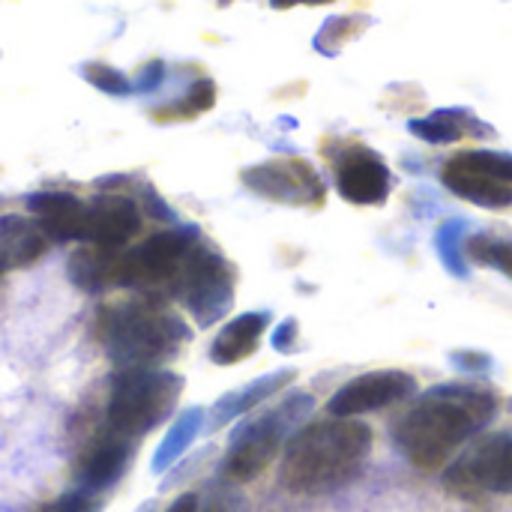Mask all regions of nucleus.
<instances>
[{
	"label": "nucleus",
	"instance_id": "obj_2",
	"mask_svg": "<svg viewBox=\"0 0 512 512\" xmlns=\"http://www.w3.org/2000/svg\"><path fill=\"white\" fill-rule=\"evenodd\" d=\"M372 432L357 420H324L297 432L282 459V486L294 495H327L363 468Z\"/></svg>",
	"mask_w": 512,
	"mask_h": 512
},
{
	"label": "nucleus",
	"instance_id": "obj_7",
	"mask_svg": "<svg viewBox=\"0 0 512 512\" xmlns=\"http://www.w3.org/2000/svg\"><path fill=\"white\" fill-rule=\"evenodd\" d=\"M447 486L459 492H512V432H501L477 444L447 471Z\"/></svg>",
	"mask_w": 512,
	"mask_h": 512
},
{
	"label": "nucleus",
	"instance_id": "obj_17",
	"mask_svg": "<svg viewBox=\"0 0 512 512\" xmlns=\"http://www.w3.org/2000/svg\"><path fill=\"white\" fill-rule=\"evenodd\" d=\"M129 462V447L123 441H102L90 450V456L81 465V486L84 492H102L111 483H117V477L123 474Z\"/></svg>",
	"mask_w": 512,
	"mask_h": 512
},
{
	"label": "nucleus",
	"instance_id": "obj_10",
	"mask_svg": "<svg viewBox=\"0 0 512 512\" xmlns=\"http://www.w3.org/2000/svg\"><path fill=\"white\" fill-rule=\"evenodd\" d=\"M417 393V381L408 372L399 369H384V372H369L354 381H348L327 405L333 417L354 420L360 414L381 411L387 405H399Z\"/></svg>",
	"mask_w": 512,
	"mask_h": 512
},
{
	"label": "nucleus",
	"instance_id": "obj_14",
	"mask_svg": "<svg viewBox=\"0 0 512 512\" xmlns=\"http://www.w3.org/2000/svg\"><path fill=\"white\" fill-rule=\"evenodd\" d=\"M441 177H444L450 192H456L459 198H465L471 204H480V207H489V210H501V207L512 204L510 183H501V180H495V177H489V174H483L477 168H468L456 156L447 162Z\"/></svg>",
	"mask_w": 512,
	"mask_h": 512
},
{
	"label": "nucleus",
	"instance_id": "obj_31",
	"mask_svg": "<svg viewBox=\"0 0 512 512\" xmlns=\"http://www.w3.org/2000/svg\"><path fill=\"white\" fill-rule=\"evenodd\" d=\"M219 3H231V0H219Z\"/></svg>",
	"mask_w": 512,
	"mask_h": 512
},
{
	"label": "nucleus",
	"instance_id": "obj_22",
	"mask_svg": "<svg viewBox=\"0 0 512 512\" xmlns=\"http://www.w3.org/2000/svg\"><path fill=\"white\" fill-rule=\"evenodd\" d=\"M366 24H369V18H363V15L330 18V21L318 30V36H315V48L324 51V54H336V51H339L348 39H354Z\"/></svg>",
	"mask_w": 512,
	"mask_h": 512
},
{
	"label": "nucleus",
	"instance_id": "obj_19",
	"mask_svg": "<svg viewBox=\"0 0 512 512\" xmlns=\"http://www.w3.org/2000/svg\"><path fill=\"white\" fill-rule=\"evenodd\" d=\"M201 423H204V414L198 408H192V411H186V414L177 417V423L171 426V432L165 435V441L159 444V450L153 456V471L156 474H162L165 468H171L189 450V444L201 432Z\"/></svg>",
	"mask_w": 512,
	"mask_h": 512
},
{
	"label": "nucleus",
	"instance_id": "obj_20",
	"mask_svg": "<svg viewBox=\"0 0 512 512\" xmlns=\"http://www.w3.org/2000/svg\"><path fill=\"white\" fill-rule=\"evenodd\" d=\"M291 375H276V378H264V381H255L252 387H246V390H240V393H231V396H225L219 405H216V414H213V420H216V426H222V423H228V420H234L237 414H246L249 408H255L258 402H264L276 387H279V381H288Z\"/></svg>",
	"mask_w": 512,
	"mask_h": 512
},
{
	"label": "nucleus",
	"instance_id": "obj_23",
	"mask_svg": "<svg viewBox=\"0 0 512 512\" xmlns=\"http://www.w3.org/2000/svg\"><path fill=\"white\" fill-rule=\"evenodd\" d=\"M459 162H465L468 168H477L501 183L512 186V156L510 153H498V150H465L456 156Z\"/></svg>",
	"mask_w": 512,
	"mask_h": 512
},
{
	"label": "nucleus",
	"instance_id": "obj_15",
	"mask_svg": "<svg viewBox=\"0 0 512 512\" xmlns=\"http://www.w3.org/2000/svg\"><path fill=\"white\" fill-rule=\"evenodd\" d=\"M267 324H270V315L267 312H246V315L234 318L231 324H225L222 333L216 336L213 348H210L213 363L234 366V363L246 360L249 354H255V348H258Z\"/></svg>",
	"mask_w": 512,
	"mask_h": 512
},
{
	"label": "nucleus",
	"instance_id": "obj_25",
	"mask_svg": "<svg viewBox=\"0 0 512 512\" xmlns=\"http://www.w3.org/2000/svg\"><path fill=\"white\" fill-rule=\"evenodd\" d=\"M213 102H216V84L210 78H201V81H195L189 87V93L183 99V111L186 114H201V111L213 108Z\"/></svg>",
	"mask_w": 512,
	"mask_h": 512
},
{
	"label": "nucleus",
	"instance_id": "obj_9",
	"mask_svg": "<svg viewBox=\"0 0 512 512\" xmlns=\"http://www.w3.org/2000/svg\"><path fill=\"white\" fill-rule=\"evenodd\" d=\"M288 432V411L279 414H267L255 423H249L246 429H240L231 438V450L225 456L222 474L234 483H249L255 480L279 453L282 441Z\"/></svg>",
	"mask_w": 512,
	"mask_h": 512
},
{
	"label": "nucleus",
	"instance_id": "obj_24",
	"mask_svg": "<svg viewBox=\"0 0 512 512\" xmlns=\"http://www.w3.org/2000/svg\"><path fill=\"white\" fill-rule=\"evenodd\" d=\"M84 78H87L93 87H99L102 93H111V96H126V93L132 90V84L126 81V75L117 72V69H111V66H105V63H90V66H84Z\"/></svg>",
	"mask_w": 512,
	"mask_h": 512
},
{
	"label": "nucleus",
	"instance_id": "obj_30",
	"mask_svg": "<svg viewBox=\"0 0 512 512\" xmlns=\"http://www.w3.org/2000/svg\"><path fill=\"white\" fill-rule=\"evenodd\" d=\"M207 512H222V510H219V507H210V510H207Z\"/></svg>",
	"mask_w": 512,
	"mask_h": 512
},
{
	"label": "nucleus",
	"instance_id": "obj_11",
	"mask_svg": "<svg viewBox=\"0 0 512 512\" xmlns=\"http://www.w3.org/2000/svg\"><path fill=\"white\" fill-rule=\"evenodd\" d=\"M336 183L351 204H384L393 186L387 162L366 147H348L336 165Z\"/></svg>",
	"mask_w": 512,
	"mask_h": 512
},
{
	"label": "nucleus",
	"instance_id": "obj_18",
	"mask_svg": "<svg viewBox=\"0 0 512 512\" xmlns=\"http://www.w3.org/2000/svg\"><path fill=\"white\" fill-rule=\"evenodd\" d=\"M69 279L81 288V291H87V294H99V291H108L111 285H117L114 282V276H117V258H114V252H105V249H99V246H93V249H78L72 258H69Z\"/></svg>",
	"mask_w": 512,
	"mask_h": 512
},
{
	"label": "nucleus",
	"instance_id": "obj_8",
	"mask_svg": "<svg viewBox=\"0 0 512 512\" xmlns=\"http://www.w3.org/2000/svg\"><path fill=\"white\" fill-rule=\"evenodd\" d=\"M243 183L279 204H300V207H318L324 204V183L315 174V168L303 159H276L255 165L243 171Z\"/></svg>",
	"mask_w": 512,
	"mask_h": 512
},
{
	"label": "nucleus",
	"instance_id": "obj_13",
	"mask_svg": "<svg viewBox=\"0 0 512 512\" xmlns=\"http://www.w3.org/2000/svg\"><path fill=\"white\" fill-rule=\"evenodd\" d=\"M30 213L39 219L42 231L60 243L69 240H84L87 243V228H90V210L78 198L66 192H39L27 201Z\"/></svg>",
	"mask_w": 512,
	"mask_h": 512
},
{
	"label": "nucleus",
	"instance_id": "obj_26",
	"mask_svg": "<svg viewBox=\"0 0 512 512\" xmlns=\"http://www.w3.org/2000/svg\"><path fill=\"white\" fill-rule=\"evenodd\" d=\"M93 504L84 492H66L57 504H54V512H90Z\"/></svg>",
	"mask_w": 512,
	"mask_h": 512
},
{
	"label": "nucleus",
	"instance_id": "obj_3",
	"mask_svg": "<svg viewBox=\"0 0 512 512\" xmlns=\"http://www.w3.org/2000/svg\"><path fill=\"white\" fill-rule=\"evenodd\" d=\"M99 339L120 369H153L171 357L186 339L180 318L153 303H126L105 309L99 321Z\"/></svg>",
	"mask_w": 512,
	"mask_h": 512
},
{
	"label": "nucleus",
	"instance_id": "obj_16",
	"mask_svg": "<svg viewBox=\"0 0 512 512\" xmlns=\"http://www.w3.org/2000/svg\"><path fill=\"white\" fill-rule=\"evenodd\" d=\"M411 132L429 144H450L465 135H492V129L486 123H480L471 111H462V108H444L423 120H414Z\"/></svg>",
	"mask_w": 512,
	"mask_h": 512
},
{
	"label": "nucleus",
	"instance_id": "obj_27",
	"mask_svg": "<svg viewBox=\"0 0 512 512\" xmlns=\"http://www.w3.org/2000/svg\"><path fill=\"white\" fill-rule=\"evenodd\" d=\"M162 78H165L162 60H153V63H147V66L141 69V75H138V90H153Z\"/></svg>",
	"mask_w": 512,
	"mask_h": 512
},
{
	"label": "nucleus",
	"instance_id": "obj_1",
	"mask_svg": "<svg viewBox=\"0 0 512 512\" xmlns=\"http://www.w3.org/2000/svg\"><path fill=\"white\" fill-rule=\"evenodd\" d=\"M498 402L474 384H444L429 390L396 426V444L414 468H441L462 444L492 423Z\"/></svg>",
	"mask_w": 512,
	"mask_h": 512
},
{
	"label": "nucleus",
	"instance_id": "obj_29",
	"mask_svg": "<svg viewBox=\"0 0 512 512\" xmlns=\"http://www.w3.org/2000/svg\"><path fill=\"white\" fill-rule=\"evenodd\" d=\"M276 9H288V6H297V3H309V6H318V3H333V0H270Z\"/></svg>",
	"mask_w": 512,
	"mask_h": 512
},
{
	"label": "nucleus",
	"instance_id": "obj_21",
	"mask_svg": "<svg viewBox=\"0 0 512 512\" xmlns=\"http://www.w3.org/2000/svg\"><path fill=\"white\" fill-rule=\"evenodd\" d=\"M465 255L477 264L498 267L512 279V240H495V237H471L465 243Z\"/></svg>",
	"mask_w": 512,
	"mask_h": 512
},
{
	"label": "nucleus",
	"instance_id": "obj_6",
	"mask_svg": "<svg viewBox=\"0 0 512 512\" xmlns=\"http://www.w3.org/2000/svg\"><path fill=\"white\" fill-rule=\"evenodd\" d=\"M171 291L198 318V324L207 327L222 318L231 303V273L219 255L192 249Z\"/></svg>",
	"mask_w": 512,
	"mask_h": 512
},
{
	"label": "nucleus",
	"instance_id": "obj_12",
	"mask_svg": "<svg viewBox=\"0 0 512 512\" xmlns=\"http://www.w3.org/2000/svg\"><path fill=\"white\" fill-rule=\"evenodd\" d=\"M87 210H90L87 243H93V246H99L105 252L123 249L141 231V213L129 198L102 195L93 204H87Z\"/></svg>",
	"mask_w": 512,
	"mask_h": 512
},
{
	"label": "nucleus",
	"instance_id": "obj_32",
	"mask_svg": "<svg viewBox=\"0 0 512 512\" xmlns=\"http://www.w3.org/2000/svg\"><path fill=\"white\" fill-rule=\"evenodd\" d=\"M45 512H54V507H51V510H45Z\"/></svg>",
	"mask_w": 512,
	"mask_h": 512
},
{
	"label": "nucleus",
	"instance_id": "obj_5",
	"mask_svg": "<svg viewBox=\"0 0 512 512\" xmlns=\"http://www.w3.org/2000/svg\"><path fill=\"white\" fill-rule=\"evenodd\" d=\"M192 249L195 246L183 231L153 234L150 240H144L138 249H132L117 261L114 282L123 288H165V285L174 288Z\"/></svg>",
	"mask_w": 512,
	"mask_h": 512
},
{
	"label": "nucleus",
	"instance_id": "obj_4",
	"mask_svg": "<svg viewBox=\"0 0 512 512\" xmlns=\"http://www.w3.org/2000/svg\"><path fill=\"white\" fill-rule=\"evenodd\" d=\"M183 381L159 369H123L108 399V423L126 438L147 435L177 405Z\"/></svg>",
	"mask_w": 512,
	"mask_h": 512
},
{
	"label": "nucleus",
	"instance_id": "obj_28",
	"mask_svg": "<svg viewBox=\"0 0 512 512\" xmlns=\"http://www.w3.org/2000/svg\"><path fill=\"white\" fill-rule=\"evenodd\" d=\"M165 512H198V495H192V492L189 495H180Z\"/></svg>",
	"mask_w": 512,
	"mask_h": 512
}]
</instances>
